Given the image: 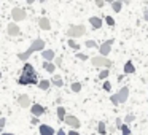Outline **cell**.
I'll return each mask as SVG.
<instances>
[{"label": "cell", "mask_w": 148, "mask_h": 135, "mask_svg": "<svg viewBox=\"0 0 148 135\" xmlns=\"http://www.w3.org/2000/svg\"><path fill=\"white\" fill-rule=\"evenodd\" d=\"M123 70H124L126 75H131V73H134V72H135V67H134V64H132L131 61H127L124 64V68H123Z\"/></svg>", "instance_id": "obj_16"}, {"label": "cell", "mask_w": 148, "mask_h": 135, "mask_svg": "<svg viewBox=\"0 0 148 135\" xmlns=\"http://www.w3.org/2000/svg\"><path fill=\"white\" fill-rule=\"evenodd\" d=\"M64 122L67 125H70L72 129H80V125H81V122H80V119L77 118V116H72V115H65V118H64Z\"/></svg>", "instance_id": "obj_5"}, {"label": "cell", "mask_w": 148, "mask_h": 135, "mask_svg": "<svg viewBox=\"0 0 148 135\" xmlns=\"http://www.w3.org/2000/svg\"><path fill=\"white\" fill-rule=\"evenodd\" d=\"M58 118H59V121L64 122V118H65V108L64 106H58Z\"/></svg>", "instance_id": "obj_21"}, {"label": "cell", "mask_w": 148, "mask_h": 135, "mask_svg": "<svg viewBox=\"0 0 148 135\" xmlns=\"http://www.w3.org/2000/svg\"><path fill=\"white\" fill-rule=\"evenodd\" d=\"M43 68H45L46 72H49V73H53V72L56 70V64H53L51 61H45L43 62Z\"/></svg>", "instance_id": "obj_17"}, {"label": "cell", "mask_w": 148, "mask_h": 135, "mask_svg": "<svg viewBox=\"0 0 148 135\" xmlns=\"http://www.w3.org/2000/svg\"><path fill=\"white\" fill-rule=\"evenodd\" d=\"M119 130H121V134H124V135H131V129H129V125L126 124V122H123V124H121Z\"/></svg>", "instance_id": "obj_23"}, {"label": "cell", "mask_w": 148, "mask_h": 135, "mask_svg": "<svg viewBox=\"0 0 148 135\" xmlns=\"http://www.w3.org/2000/svg\"><path fill=\"white\" fill-rule=\"evenodd\" d=\"M38 26H40V29H42V30H49V29H51V22H49L48 18H40Z\"/></svg>", "instance_id": "obj_13"}, {"label": "cell", "mask_w": 148, "mask_h": 135, "mask_svg": "<svg viewBox=\"0 0 148 135\" xmlns=\"http://www.w3.org/2000/svg\"><path fill=\"white\" fill-rule=\"evenodd\" d=\"M42 49H45V42H43L42 38H37V40H34V43L30 45V48L27 49L26 52H19V54H18V59L26 61V59H29L35 51H42Z\"/></svg>", "instance_id": "obj_1"}, {"label": "cell", "mask_w": 148, "mask_h": 135, "mask_svg": "<svg viewBox=\"0 0 148 135\" xmlns=\"http://www.w3.org/2000/svg\"><path fill=\"white\" fill-rule=\"evenodd\" d=\"M115 95H116V99H118L119 103H124L126 100H127V97H129V87L127 86H123L121 89H119V92L115 94Z\"/></svg>", "instance_id": "obj_7"}, {"label": "cell", "mask_w": 148, "mask_h": 135, "mask_svg": "<svg viewBox=\"0 0 148 135\" xmlns=\"http://www.w3.org/2000/svg\"><path fill=\"white\" fill-rule=\"evenodd\" d=\"M38 130L42 135H54V129H53L51 125H46V124H42L38 127Z\"/></svg>", "instance_id": "obj_11"}, {"label": "cell", "mask_w": 148, "mask_h": 135, "mask_svg": "<svg viewBox=\"0 0 148 135\" xmlns=\"http://www.w3.org/2000/svg\"><path fill=\"white\" fill-rule=\"evenodd\" d=\"M69 135H78V132L77 130H70V132H69Z\"/></svg>", "instance_id": "obj_40"}, {"label": "cell", "mask_w": 148, "mask_h": 135, "mask_svg": "<svg viewBox=\"0 0 148 135\" xmlns=\"http://www.w3.org/2000/svg\"><path fill=\"white\" fill-rule=\"evenodd\" d=\"M112 8H113L115 13H119L121 8H123V2H121V0H115V2H112Z\"/></svg>", "instance_id": "obj_18"}, {"label": "cell", "mask_w": 148, "mask_h": 135, "mask_svg": "<svg viewBox=\"0 0 148 135\" xmlns=\"http://www.w3.org/2000/svg\"><path fill=\"white\" fill-rule=\"evenodd\" d=\"M26 2H27V3H29V5H32L34 2H35V0H26Z\"/></svg>", "instance_id": "obj_42"}, {"label": "cell", "mask_w": 148, "mask_h": 135, "mask_svg": "<svg viewBox=\"0 0 148 135\" xmlns=\"http://www.w3.org/2000/svg\"><path fill=\"white\" fill-rule=\"evenodd\" d=\"M147 102H148V97H147Z\"/></svg>", "instance_id": "obj_47"}, {"label": "cell", "mask_w": 148, "mask_h": 135, "mask_svg": "<svg viewBox=\"0 0 148 135\" xmlns=\"http://www.w3.org/2000/svg\"><path fill=\"white\" fill-rule=\"evenodd\" d=\"M143 18H145V21H148V8L145 10V13H143Z\"/></svg>", "instance_id": "obj_39"}, {"label": "cell", "mask_w": 148, "mask_h": 135, "mask_svg": "<svg viewBox=\"0 0 148 135\" xmlns=\"http://www.w3.org/2000/svg\"><path fill=\"white\" fill-rule=\"evenodd\" d=\"M103 89H105V91H110V89H112V84H110L108 81H105V83H103Z\"/></svg>", "instance_id": "obj_34"}, {"label": "cell", "mask_w": 148, "mask_h": 135, "mask_svg": "<svg viewBox=\"0 0 148 135\" xmlns=\"http://www.w3.org/2000/svg\"><path fill=\"white\" fill-rule=\"evenodd\" d=\"M23 72H26V73H35V68H34V65H30V64H24V67H23Z\"/></svg>", "instance_id": "obj_22"}, {"label": "cell", "mask_w": 148, "mask_h": 135, "mask_svg": "<svg viewBox=\"0 0 148 135\" xmlns=\"http://www.w3.org/2000/svg\"><path fill=\"white\" fill-rule=\"evenodd\" d=\"M113 43H115V40H113V38H110V40H107V42H103L102 45L99 46L100 54H102V56H108L110 51H112V45H113Z\"/></svg>", "instance_id": "obj_6"}, {"label": "cell", "mask_w": 148, "mask_h": 135, "mask_svg": "<svg viewBox=\"0 0 148 135\" xmlns=\"http://www.w3.org/2000/svg\"><path fill=\"white\" fill-rule=\"evenodd\" d=\"M91 64L94 65V67H105V68H110V65H112V62H110V59H107V56H94L92 59H91Z\"/></svg>", "instance_id": "obj_3"}, {"label": "cell", "mask_w": 148, "mask_h": 135, "mask_svg": "<svg viewBox=\"0 0 148 135\" xmlns=\"http://www.w3.org/2000/svg\"><path fill=\"white\" fill-rule=\"evenodd\" d=\"M89 22H91V26L94 27V29H100L102 27V19L100 18H97V16H92V18H89Z\"/></svg>", "instance_id": "obj_15"}, {"label": "cell", "mask_w": 148, "mask_h": 135, "mask_svg": "<svg viewBox=\"0 0 148 135\" xmlns=\"http://www.w3.org/2000/svg\"><path fill=\"white\" fill-rule=\"evenodd\" d=\"M84 46H86V48H96V46H97V43L94 42V40H88V42L84 43Z\"/></svg>", "instance_id": "obj_27"}, {"label": "cell", "mask_w": 148, "mask_h": 135, "mask_svg": "<svg viewBox=\"0 0 148 135\" xmlns=\"http://www.w3.org/2000/svg\"><path fill=\"white\" fill-rule=\"evenodd\" d=\"M70 89L73 91V92H80L81 91V83H72Z\"/></svg>", "instance_id": "obj_25"}, {"label": "cell", "mask_w": 148, "mask_h": 135, "mask_svg": "<svg viewBox=\"0 0 148 135\" xmlns=\"http://www.w3.org/2000/svg\"><path fill=\"white\" fill-rule=\"evenodd\" d=\"M11 16H13V21H24L26 19V11L23 8H13Z\"/></svg>", "instance_id": "obj_8"}, {"label": "cell", "mask_w": 148, "mask_h": 135, "mask_svg": "<svg viewBox=\"0 0 148 135\" xmlns=\"http://www.w3.org/2000/svg\"><path fill=\"white\" fill-rule=\"evenodd\" d=\"M51 83L54 84V86H58V87H62V86H64V81H62V78L59 76V75H54V76H53Z\"/></svg>", "instance_id": "obj_19"}, {"label": "cell", "mask_w": 148, "mask_h": 135, "mask_svg": "<svg viewBox=\"0 0 148 135\" xmlns=\"http://www.w3.org/2000/svg\"><path fill=\"white\" fill-rule=\"evenodd\" d=\"M18 102H19V106H23V108H29L30 106V97L29 95H19V99H18Z\"/></svg>", "instance_id": "obj_12"}, {"label": "cell", "mask_w": 148, "mask_h": 135, "mask_svg": "<svg viewBox=\"0 0 148 135\" xmlns=\"http://www.w3.org/2000/svg\"><path fill=\"white\" fill-rule=\"evenodd\" d=\"M108 73H110L108 70H103V72H100V73H99V78H100V80H107V78H108Z\"/></svg>", "instance_id": "obj_28"}, {"label": "cell", "mask_w": 148, "mask_h": 135, "mask_svg": "<svg viewBox=\"0 0 148 135\" xmlns=\"http://www.w3.org/2000/svg\"><path fill=\"white\" fill-rule=\"evenodd\" d=\"M30 122H32L34 125H37V124H38V116H34V118H32V121H30Z\"/></svg>", "instance_id": "obj_36"}, {"label": "cell", "mask_w": 148, "mask_h": 135, "mask_svg": "<svg viewBox=\"0 0 148 135\" xmlns=\"http://www.w3.org/2000/svg\"><path fill=\"white\" fill-rule=\"evenodd\" d=\"M54 64H56V67H61V65H62V61H61V59H56Z\"/></svg>", "instance_id": "obj_38"}, {"label": "cell", "mask_w": 148, "mask_h": 135, "mask_svg": "<svg viewBox=\"0 0 148 135\" xmlns=\"http://www.w3.org/2000/svg\"><path fill=\"white\" fill-rule=\"evenodd\" d=\"M49 86H51V81H49V80H42V81L38 83V87H40L42 91H48Z\"/></svg>", "instance_id": "obj_20"}, {"label": "cell", "mask_w": 148, "mask_h": 135, "mask_svg": "<svg viewBox=\"0 0 148 135\" xmlns=\"http://www.w3.org/2000/svg\"><path fill=\"white\" fill-rule=\"evenodd\" d=\"M5 124H7V119H5V118H0V127H5Z\"/></svg>", "instance_id": "obj_37"}, {"label": "cell", "mask_w": 148, "mask_h": 135, "mask_svg": "<svg viewBox=\"0 0 148 135\" xmlns=\"http://www.w3.org/2000/svg\"><path fill=\"white\" fill-rule=\"evenodd\" d=\"M40 2H46V0H40Z\"/></svg>", "instance_id": "obj_44"}, {"label": "cell", "mask_w": 148, "mask_h": 135, "mask_svg": "<svg viewBox=\"0 0 148 135\" xmlns=\"http://www.w3.org/2000/svg\"><path fill=\"white\" fill-rule=\"evenodd\" d=\"M58 134H59V135H65V132L62 130V129H59V130H58Z\"/></svg>", "instance_id": "obj_41"}, {"label": "cell", "mask_w": 148, "mask_h": 135, "mask_svg": "<svg viewBox=\"0 0 148 135\" xmlns=\"http://www.w3.org/2000/svg\"><path fill=\"white\" fill-rule=\"evenodd\" d=\"M105 22L108 24V26H112V27L115 26V19H113L112 16H107V18H105Z\"/></svg>", "instance_id": "obj_29"}, {"label": "cell", "mask_w": 148, "mask_h": 135, "mask_svg": "<svg viewBox=\"0 0 148 135\" xmlns=\"http://www.w3.org/2000/svg\"><path fill=\"white\" fill-rule=\"evenodd\" d=\"M30 113H32L34 116H42L43 113H45V108H43L42 105H38V103H34V105L30 106Z\"/></svg>", "instance_id": "obj_10"}, {"label": "cell", "mask_w": 148, "mask_h": 135, "mask_svg": "<svg viewBox=\"0 0 148 135\" xmlns=\"http://www.w3.org/2000/svg\"><path fill=\"white\" fill-rule=\"evenodd\" d=\"M7 32H8V35H10V37H18V35H19V27H18V24L10 22V24H8Z\"/></svg>", "instance_id": "obj_9"}, {"label": "cell", "mask_w": 148, "mask_h": 135, "mask_svg": "<svg viewBox=\"0 0 148 135\" xmlns=\"http://www.w3.org/2000/svg\"><path fill=\"white\" fill-rule=\"evenodd\" d=\"M0 29H2V26H0Z\"/></svg>", "instance_id": "obj_48"}, {"label": "cell", "mask_w": 148, "mask_h": 135, "mask_svg": "<svg viewBox=\"0 0 148 135\" xmlns=\"http://www.w3.org/2000/svg\"><path fill=\"white\" fill-rule=\"evenodd\" d=\"M123 122H124V121H121V118H116V129H119V127H121V124H123Z\"/></svg>", "instance_id": "obj_35"}, {"label": "cell", "mask_w": 148, "mask_h": 135, "mask_svg": "<svg viewBox=\"0 0 148 135\" xmlns=\"http://www.w3.org/2000/svg\"><path fill=\"white\" fill-rule=\"evenodd\" d=\"M84 33H86L84 26H72V27H69V30H67L69 38H80Z\"/></svg>", "instance_id": "obj_4"}, {"label": "cell", "mask_w": 148, "mask_h": 135, "mask_svg": "<svg viewBox=\"0 0 148 135\" xmlns=\"http://www.w3.org/2000/svg\"><path fill=\"white\" fill-rule=\"evenodd\" d=\"M2 129H3V127H0V132H2Z\"/></svg>", "instance_id": "obj_46"}, {"label": "cell", "mask_w": 148, "mask_h": 135, "mask_svg": "<svg viewBox=\"0 0 148 135\" xmlns=\"http://www.w3.org/2000/svg\"><path fill=\"white\" fill-rule=\"evenodd\" d=\"M69 46H70L72 49H78V48H80V45H78V43L75 42L73 38H70V40H69Z\"/></svg>", "instance_id": "obj_26"}, {"label": "cell", "mask_w": 148, "mask_h": 135, "mask_svg": "<svg viewBox=\"0 0 148 135\" xmlns=\"http://www.w3.org/2000/svg\"><path fill=\"white\" fill-rule=\"evenodd\" d=\"M54 51L53 49H42V57L45 59V61H53L54 59Z\"/></svg>", "instance_id": "obj_14"}, {"label": "cell", "mask_w": 148, "mask_h": 135, "mask_svg": "<svg viewBox=\"0 0 148 135\" xmlns=\"http://www.w3.org/2000/svg\"><path fill=\"white\" fill-rule=\"evenodd\" d=\"M18 83L21 86H27V84H38V78H37V73H26L23 72V75L19 76Z\"/></svg>", "instance_id": "obj_2"}, {"label": "cell", "mask_w": 148, "mask_h": 135, "mask_svg": "<svg viewBox=\"0 0 148 135\" xmlns=\"http://www.w3.org/2000/svg\"><path fill=\"white\" fill-rule=\"evenodd\" d=\"M110 100H112V103H113V105H118V99H116V95H115V94H113V95L112 97H110Z\"/></svg>", "instance_id": "obj_32"}, {"label": "cell", "mask_w": 148, "mask_h": 135, "mask_svg": "<svg viewBox=\"0 0 148 135\" xmlns=\"http://www.w3.org/2000/svg\"><path fill=\"white\" fill-rule=\"evenodd\" d=\"M94 2H96V5H97L99 8H102L103 3H105V0H94Z\"/></svg>", "instance_id": "obj_33"}, {"label": "cell", "mask_w": 148, "mask_h": 135, "mask_svg": "<svg viewBox=\"0 0 148 135\" xmlns=\"http://www.w3.org/2000/svg\"><path fill=\"white\" fill-rule=\"evenodd\" d=\"M77 57L80 59V61H86L88 56H86V54H83V52H77Z\"/></svg>", "instance_id": "obj_31"}, {"label": "cell", "mask_w": 148, "mask_h": 135, "mask_svg": "<svg viewBox=\"0 0 148 135\" xmlns=\"http://www.w3.org/2000/svg\"><path fill=\"white\" fill-rule=\"evenodd\" d=\"M134 118H135V116L131 113V115H127V116L124 118V122H126V124H129V122H132V121H134Z\"/></svg>", "instance_id": "obj_30"}, {"label": "cell", "mask_w": 148, "mask_h": 135, "mask_svg": "<svg viewBox=\"0 0 148 135\" xmlns=\"http://www.w3.org/2000/svg\"><path fill=\"white\" fill-rule=\"evenodd\" d=\"M107 3H112V2H115V0H105Z\"/></svg>", "instance_id": "obj_43"}, {"label": "cell", "mask_w": 148, "mask_h": 135, "mask_svg": "<svg viewBox=\"0 0 148 135\" xmlns=\"http://www.w3.org/2000/svg\"><path fill=\"white\" fill-rule=\"evenodd\" d=\"M97 132H99V134H105V132H107V129H105V122H103V121H100L99 122V125H97Z\"/></svg>", "instance_id": "obj_24"}, {"label": "cell", "mask_w": 148, "mask_h": 135, "mask_svg": "<svg viewBox=\"0 0 148 135\" xmlns=\"http://www.w3.org/2000/svg\"><path fill=\"white\" fill-rule=\"evenodd\" d=\"M0 78H2V72H0Z\"/></svg>", "instance_id": "obj_45"}]
</instances>
